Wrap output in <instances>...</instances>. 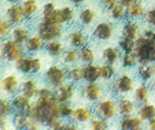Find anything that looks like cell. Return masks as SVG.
<instances>
[{"label": "cell", "instance_id": "ee69618b", "mask_svg": "<svg viewBox=\"0 0 155 130\" xmlns=\"http://www.w3.org/2000/svg\"><path fill=\"white\" fill-rule=\"evenodd\" d=\"M59 111H60V117H62V118H68V117L72 116L74 108L67 102H64V103H60Z\"/></svg>", "mask_w": 155, "mask_h": 130}, {"label": "cell", "instance_id": "1f68e13d", "mask_svg": "<svg viewBox=\"0 0 155 130\" xmlns=\"http://www.w3.org/2000/svg\"><path fill=\"white\" fill-rule=\"evenodd\" d=\"M56 9H57V7H56V4H55L54 2H47L46 4H44V6H42V11H41L42 20L51 22L52 19H53L55 12H56Z\"/></svg>", "mask_w": 155, "mask_h": 130}, {"label": "cell", "instance_id": "4dcf8cb0", "mask_svg": "<svg viewBox=\"0 0 155 130\" xmlns=\"http://www.w3.org/2000/svg\"><path fill=\"white\" fill-rule=\"evenodd\" d=\"M102 55H104V58L106 61L107 64H115L117 59L119 58V51L118 49L114 48V47H107L106 49L102 52Z\"/></svg>", "mask_w": 155, "mask_h": 130}, {"label": "cell", "instance_id": "7c38bea8", "mask_svg": "<svg viewBox=\"0 0 155 130\" xmlns=\"http://www.w3.org/2000/svg\"><path fill=\"white\" fill-rule=\"evenodd\" d=\"M12 104L18 111H24L27 112V114H29L32 107H33V103L30 101V99L22 94L15 97L12 101Z\"/></svg>", "mask_w": 155, "mask_h": 130}, {"label": "cell", "instance_id": "484cf974", "mask_svg": "<svg viewBox=\"0 0 155 130\" xmlns=\"http://www.w3.org/2000/svg\"><path fill=\"white\" fill-rule=\"evenodd\" d=\"M46 49L49 52L50 55L52 56H59L63 52V44L57 40H52L48 41L46 44Z\"/></svg>", "mask_w": 155, "mask_h": 130}, {"label": "cell", "instance_id": "2e32d148", "mask_svg": "<svg viewBox=\"0 0 155 130\" xmlns=\"http://www.w3.org/2000/svg\"><path fill=\"white\" fill-rule=\"evenodd\" d=\"M25 16L21 9V6L12 5L6 11V19L11 24H19L24 20Z\"/></svg>", "mask_w": 155, "mask_h": 130}, {"label": "cell", "instance_id": "4fadbf2b", "mask_svg": "<svg viewBox=\"0 0 155 130\" xmlns=\"http://www.w3.org/2000/svg\"><path fill=\"white\" fill-rule=\"evenodd\" d=\"M143 125V120L140 117H131L126 116L123 117L120 124V128L122 130H140Z\"/></svg>", "mask_w": 155, "mask_h": 130}, {"label": "cell", "instance_id": "74e56055", "mask_svg": "<svg viewBox=\"0 0 155 130\" xmlns=\"http://www.w3.org/2000/svg\"><path fill=\"white\" fill-rule=\"evenodd\" d=\"M137 62H139V61H137V57L134 51L126 52V53L124 54L123 58H122V65H123V67H125V68L134 67V65H137Z\"/></svg>", "mask_w": 155, "mask_h": 130}, {"label": "cell", "instance_id": "9f6ffc18", "mask_svg": "<svg viewBox=\"0 0 155 130\" xmlns=\"http://www.w3.org/2000/svg\"><path fill=\"white\" fill-rule=\"evenodd\" d=\"M137 0H119V2H121V3H123L124 5H126V6H129L130 4L132 3H134Z\"/></svg>", "mask_w": 155, "mask_h": 130}, {"label": "cell", "instance_id": "ac0fdd59", "mask_svg": "<svg viewBox=\"0 0 155 130\" xmlns=\"http://www.w3.org/2000/svg\"><path fill=\"white\" fill-rule=\"evenodd\" d=\"M38 87H37L36 82L32 79L24 81L21 86V94L29 99H32L38 94Z\"/></svg>", "mask_w": 155, "mask_h": 130}, {"label": "cell", "instance_id": "94428289", "mask_svg": "<svg viewBox=\"0 0 155 130\" xmlns=\"http://www.w3.org/2000/svg\"><path fill=\"white\" fill-rule=\"evenodd\" d=\"M154 87H155V84H154Z\"/></svg>", "mask_w": 155, "mask_h": 130}, {"label": "cell", "instance_id": "f35d334b", "mask_svg": "<svg viewBox=\"0 0 155 130\" xmlns=\"http://www.w3.org/2000/svg\"><path fill=\"white\" fill-rule=\"evenodd\" d=\"M115 75V68L112 64H106L101 67V77L106 80L111 79Z\"/></svg>", "mask_w": 155, "mask_h": 130}, {"label": "cell", "instance_id": "3957f363", "mask_svg": "<svg viewBox=\"0 0 155 130\" xmlns=\"http://www.w3.org/2000/svg\"><path fill=\"white\" fill-rule=\"evenodd\" d=\"M62 33H63L62 25L53 23V22L42 20L37 27V34L46 42L58 39L59 37L62 36Z\"/></svg>", "mask_w": 155, "mask_h": 130}, {"label": "cell", "instance_id": "44dd1931", "mask_svg": "<svg viewBox=\"0 0 155 130\" xmlns=\"http://www.w3.org/2000/svg\"><path fill=\"white\" fill-rule=\"evenodd\" d=\"M71 117L76 122L84 123V122H87L91 119V111H90L88 107H84V106L77 107V108L74 109Z\"/></svg>", "mask_w": 155, "mask_h": 130}, {"label": "cell", "instance_id": "83f0119b", "mask_svg": "<svg viewBox=\"0 0 155 130\" xmlns=\"http://www.w3.org/2000/svg\"><path fill=\"white\" fill-rule=\"evenodd\" d=\"M110 14L113 19L119 20L123 19L127 15V6L124 5L121 2H117L115 5L110 9Z\"/></svg>", "mask_w": 155, "mask_h": 130}, {"label": "cell", "instance_id": "f1b7e54d", "mask_svg": "<svg viewBox=\"0 0 155 130\" xmlns=\"http://www.w3.org/2000/svg\"><path fill=\"white\" fill-rule=\"evenodd\" d=\"M145 15V7L141 2L136 1L134 3L127 6V16L131 18H140Z\"/></svg>", "mask_w": 155, "mask_h": 130}, {"label": "cell", "instance_id": "816d5d0a", "mask_svg": "<svg viewBox=\"0 0 155 130\" xmlns=\"http://www.w3.org/2000/svg\"><path fill=\"white\" fill-rule=\"evenodd\" d=\"M144 36L146 37H148V39L155 40V30H153V29H147V30L145 31Z\"/></svg>", "mask_w": 155, "mask_h": 130}, {"label": "cell", "instance_id": "7bdbcfd3", "mask_svg": "<svg viewBox=\"0 0 155 130\" xmlns=\"http://www.w3.org/2000/svg\"><path fill=\"white\" fill-rule=\"evenodd\" d=\"M60 118H61V117H59V116H55L53 118H51L50 121L48 122V124H47V126L53 130H62L65 123H63V121L60 120Z\"/></svg>", "mask_w": 155, "mask_h": 130}, {"label": "cell", "instance_id": "ab89813d", "mask_svg": "<svg viewBox=\"0 0 155 130\" xmlns=\"http://www.w3.org/2000/svg\"><path fill=\"white\" fill-rule=\"evenodd\" d=\"M80 57V53L74 49H69L64 53L63 55V59L66 64H74Z\"/></svg>", "mask_w": 155, "mask_h": 130}, {"label": "cell", "instance_id": "f5cc1de1", "mask_svg": "<svg viewBox=\"0 0 155 130\" xmlns=\"http://www.w3.org/2000/svg\"><path fill=\"white\" fill-rule=\"evenodd\" d=\"M78 126L76 124H64L62 130H77Z\"/></svg>", "mask_w": 155, "mask_h": 130}, {"label": "cell", "instance_id": "d4e9b609", "mask_svg": "<svg viewBox=\"0 0 155 130\" xmlns=\"http://www.w3.org/2000/svg\"><path fill=\"white\" fill-rule=\"evenodd\" d=\"M117 106H118V111L123 117L130 116L134 111V102L128 98L121 99Z\"/></svg>", "mask_w": 155, "mask_h": 130}, {"label": "cell", "instance_id": "603a6c76", "mask_svg": "<svg viewBox=\"0 0 155 130\" xmlns=\"http://www.w3.org/2000/svg\"><path fill=\"white\" fill-rule=\"evenodd\" d=\"M44 47V40L38 34L30 37L25 43V48L30 52H35Z\"/></svg>", "mask_w": 155, "mask_h": 130}, {"label": "cell", "instance_id": "c3c4849f", "mask_svg": "<svg viewBox=\"0 0 155 130\" xmlns=\"http://www.w3.org/2000/svg\"><path fill=\"white\" fill-rule=\"evenodd\" d=\"M11 30L8 21H1L0 22V36L1 37H5Z\"/></svg>", "mask_w": 155, "mask_h": 130}, {"label": "cell", "instance_id": "60d3db41", "mask_svg": "<svg viewBox=\"0 0 155 130\" xmlns=\"http://www.w3.org/2000/svg\"><path fill=\"white\" fill-rule=\"evenodd\" d=\"M119 46L121 47V49L123 50L124 52H132L134 49V40H130L128 37H124L121 39L119 41Z\"/></svg>", "mask_w": 155, "mask_h": 130}, {"label": "cell", "instance_id": "bcb514c9", "mask_svg": "<svg viewBox=\"0 0 155 130\" xmlns=\"http://www.w3.org/2000/svg\"><path fill=\"white\" fill-rule=\"evenodd\" d=\"M145 21L151 26H155V7L150 9L145 12Z\"/></svg>", "mask_w": 155, "mask_h": 130}, {"label": "cell", "instance_id": "9c48e42d", "mask_svg": "<svg viewBox=\"0 0 155 130\" xmlns=\"http://www.w3.org/2000/svg\"><path fill=\"white\" fill-rule=\"evenodd\" d=\"M74 18V9L71 6H64L62 9H57L51 22L57 24H65L71 22Z\"/></svg>", "mask_w": 155, "mask_h": 130}, {"label": "cell", "instance_id": "681fc988", "mask_svg": "<svg viewBox=\"0 0 155 130\" xmlns=\"http://www.w3.org/2000/svg\"><path fill=\"white\" fill-rule=\"evenodd\" d=\"M54 92L52 89L48 86H44L38 90V97H45V98H49V97H53Z\"/></svg>", "mask_w": 155, "mask_h": 130}, {"label": "cell", "instance_id": "e575fe53", "mask_svg": "<svg viewBox=\"0 0 155 130\" xmlns=\"http://www.w3.org/2000/svg\"><path fill=\"white\" fill-rule=\"evenodd\" d=\"M68 77L71 79L72 81L74 82H79V81H82L83 79H85V72H84V68L82 67H79V66H76V67H72V68L69 69L68 73Z\"/></svg>", "mask_w": 155, "mask_h": 130}, {"label": "cell", "instance_id": "ba28073f", "mask_svg": "<svg viewBox=\"0 0 155 130\" xmlns=\"http://www.w3.org/2000/svg\"><path fill=\"white\" fill-rule=\"evenodd\" d=\"M113 87L118 93H127L134 89V80L128 74H123L115 79Z\"/></svg>", "mask_w": 155, "mask_h": 130}, {"label": "cell", "instance_id": "5bb4252c", "mask_svg": "<svg viewBox=\"0 0 155 130\" xmlns=\"http://www.w3.org/2000/svg\"><path fill=\"white\" fill-rule=\"evenodd\" d=\"M83 94L90 101H97L101 97V89L95 82H88L84 86Z\"/></svg>", "mask_w": 155, "mask_h": 130}, {"label": "cell", "instance_id": "6f0895ef", "mask_svg": "<svg viewBox=\"0 0 155 130\" xmlns=\"http://www.w3.org/2000/svg\"><path fill=\"white\" fill-rule=\"evenodd\" d=\"M71 2H74V3H76V4H79V3H81V2H84L85 0H71Z\"/></svg>", "mask_w": 155, "mask_h": 130}, {"label": "cell", "instance_id": "30bf717a", "mask_svg": "<svg viewBox=\"0 0 155 130\" xmlns=\"http://www.w3.org/2000/svg\"><path fill=\"white\" fill-rule=\"evenodd\" d=\"M34 119H32L27 112L18 111L14 114L12 123L17 129H30V126L33 123Z\"/></svg>", "mask_w": 155, "mask_h": 130}, {"label": "cell", "instance_id": "836d02e7", "mask_svg": "<svg viewBox=\"0 0 155 130\" xmlns=\"http://www.w3.org/2000/svg\"><path fill=\"white\" fill-rule=\"evenodd\" d=\"M149 90L146 86H137L134 91V99L140 103H145L149 99Z\"/></svg>", "mask_w": 155, "mask_h": 130}, {"label": "cell", "instance_id": "7dc6e473", "mask_svg": "<svg viewBox=\"0 0 155 130\" xmlns=\"http://www.w3.org/2000/svg\"><path fill=\"white\" fill-rule=\"evenodd\" d=\"M41 69V61L38 57L31 58V73H37Z\"/></svg>", "mask_w": 155, "mask_h": 130}, {"label": "cell", "instance_id": "d590c367", "mask_svg": "<svg viewBox=\"0 0 155 130\" xmlns=\"http://www.w3.org/2000/svg\"><path fill=\"white\" fill-rule=\"evenodd\" d=\"M154 74L153 67H151L149 64H141L139 67V75L143 80H149L152 78Z\"/></svg>", "mask_w": 155, "mask_h": 130}, {"label": "cell", "instance_id": "277c9868", "mask_svg": "<svg viewBox=\"0 0 155 130\" xmlns=\"http://www.w3.org/2000/svg\"><path fill=\"white\" fill-rule=\"evenodd\" d=\"M24 54V48L22 44L15 42L14 40H7L1 46V56L6 61H16Z\"/></svg>", "mask_w": 155, "mask_h": 130}, {"label": "cell", "instance_id": "52a82bcc", "mask_svg": "<svg viewBox=\"0 0 155 130\" xmlns=\"http://www.w3.org/2000/svg\"><path fill=\"white\" fill-rule=\"evenodd\" d=\"M74 89L72 84H61V86H57L56 90L54 91V97L59 103H64V102H68L74 96Z\"/></svg>", "mask_w": 155, "mask_h": 130}, {"label": "cell", "instance_id": "6da1fadb", "mask_svg": "<svg viewBox=\"0 0 155 130\" xmlns=\"http://www.w3.org/2000/svg\"><path fill=\"white\" fill-rule=\"evenodd\" d=\"M59 107L60 103L55 99L54 96L49 98L38 97L28 114L41 124L47 125L51 118L55 116L60 117Z\"/></svg>", "mask_w": 155, "mask_h": 130}, {"label": "cell", "instance_id": "8d00e7d4", "mask_svg": "<svg viewBox=\"0 0 155 130\" xmlns=\"http://www.w3.org/2000/svg\"><path fill=\"white\" fill-rule=\"evenodd\" d=\"M94 18H95V12L91 9H84L80 14V20L85 25L91 24L94 21Z\"/></svg>", "mask_w": 155, "mask_h": 130}, {"label": "cell", "instance_id": "8992f818", "mask_svg": "<svg viewBox=\"0 0 155 130\" xmlns=\"http://www.w3.org/2000/svg\"><path fill=\"white\" fill-rule=\"evenodd\" d=\"M118 111L115 102L111 99H106L99 102L96 106V114L104 120H110L114 118Z\"/></svg>", "mask_w": 155, "mask_h": 130}, {"label": "cell", "instance_id": "8fae6325", "mask_svg": "<svg viewBox=\"0 0 155 130\" xmlns=\"http://www.w3.org/2000/svg\"><path fill=\"white\" fill-rule=\"evenodd\" d=\"M112 34H113V27L107 22H101V23L97 24L93 30V36L101 41L109 40L112 37Z\"/></svg>", "mask_w": 155, "mask_h": 130}, {"label": "cell", "instance_id": "9a60e30c", "mask_svg": "<svg viewBox=\"0 0 155 130\" xmlns=\"http://www.w3.org/2000/svg\"><path fill=\"white\" fill-rule=\"evenodd\" d=\"M19 86V81L16 75H6L5 77H3L1 81V89L3 92H5L6 94H14L17 91Z\"/></svg>", "mask_w": 155, "mask_h": 130}, {"label": "cell", "instance_id": "e0dca14e", "mask_svg": "<svg viewBox=\"0 0 155 130\" xmlns=\"http://www.w3.org/2000/svg\"><path fill=\"white\" fill-rule=\"evenodd\" d=\"M68 43L74 48H83L87 44V37L80 30L72 31L68 34Z\"/></svg>", "mask_w": 155, "mask_h": 130}, {"label": "cell", "instance_id": "680465c9", "mask_svg": "<svg viewBox=\"0 0 155 130\" xmlns=\"http://www.w3.org/2000/svg\"><path fill=\"white\" fill-rule=\"evenodd\" d=\"M7 1H11V2H15V1H17V0H7Z\"/></svg>", "mask_w": 155, "mask_h": 130}, {"label": "cell", "instance_id": "ffe728a7", "mask_svg": "<svg viewBox=\"0 0 155 130\" xmlns=\"http://www.w3.org/2000/svg\"><path fill=\"white\" fill-rule=\"evenodd\" d=\"M84 72L85 80L88 82H95L101 77V67L95 65L87 64V66L84 67Z\"/></svg>", "mask_w": 155, "mask_h": 130}, {"label": "cell", "instance_id": "4316f807", "mask_svg": "<svg viewBox=\"0 0 155 130\" xmlns=\"http://www.w3.org/2000/svg\"><path fill=\"white\" fill-rule=\"evenodd\" d=\"M137 114L143 121H149L155 117V106L153 104H144L140 107Z\"/></svg>", "mask_w": 155, "mask_h": 130}, {"label": "cell", "instance_id": "7a4b0ae2", "mask_svg": "<svg viewBox=\"0 0 155 130\" xmlns=\"http://www.w3.org/2000/svg\"><path fill=\"white\" fill-rule=\"evenodd\" d=\"M134 52L140 64H150L155 61V40L148 39L145 36L134 41Z\"/></svg>", "mask_w": 155, "mask_h": 130}, {"label": "cell", "instance_id": "f6af8a7d", "mask_svg": "<svg viewBox=\"0 0 155 130\" xmlns=\"http://www.w3.org/2000/svg\"><path fill=\"white\" fill-rule=\"evenodd\" d=\"M12 106V104L9 103L6 99L2 98L0 100V114H1V117H6L11 112Z\"/></svg>", "mask_w": 155, "mask_h": 130}, {"label": "cell", "instance_id": "cb8c5ba5", "mask_svg": "<svg viewBox=\"0 0 155 130\" xmlns=\"http://www.w3.org/2000/svg\"><path fill=\"white\" fill-rule=\"evenodd\" d=\"M20 6H21L24 16L27 18L32 17L38 9V3L36 0H24Z\"/></svg>", "mask_w": 155, "mask_h": 130}, {"label": "cell", "instance_id": "91938a15", "mask_svg": "<svg viewBox=\"0 0 155 130\" xmlns=\"http://www.w3.org/2000/svg\"><path fill=\"white\" fill-rule=\"evenodd\" d=\"M153 70H154V74H155V64H154V66H153Z\"/></svg>", "mask_w": 155, "mask_h": 130}, {"label": "cell", "instance_id": "b9f144b4", "mask_svg": "<svg viewBox=\"0 0 155 130\" xmlns=\"http://www.w3.org/2000/svg\"><path fill=\"white\" fill-rule=\"evenodd\" d=\"M90 127L92 130H106L107 123L106 120L98 117V118H93L90 122Z\"/></svg>", "mask_w": 155, "mask_h": 130}, {"label": "cell", "instance_id": "5b68a950", "mask_svg": "<svg viewBox=\"0 0 155 130\" xmlns=\"http://www.w3.org/2000/svg\"><path fill=\"white\" fill-rule=\"evenodd\" d=\"M67 76L66 71L61 67L53 65L47 70L46 72V79L52 86H59L64 83Z\"/></svg>", "mask_w": 155, "mask_h": 130}, {"label": "cell", "instance_id": "d6986e66", "mask_svg": "<svg viewBox=\"0 0 155 130\" xmlns=\"http://www.w3.org/2000/svg\"><path fill=\"white\" fill-rule=\"evenodd\" d=\"M122 33H123L124 37H128V39L136 41L137 39L140 37V26L136 22H126L123 26Z\"/></svg>", "mask_w": 155, "mask_h": 130}, {"label": "cell", "instance_id": "7402d4cb", "mask_svg": "<svg viewBox=\"0 0 155 130\" xmlns=\"http://www.w3.org/2000/svg\"><path fill=\"white\" fill-rule=\"evenodd\" d=\"M29 34H30V32L26 27L19 26V27H16V28L12 30V39L19 44H24V43H26V41L29 39Z\"/></svg>", "mask_w": 155, "mask_h": 130}, {"label": "cell", "instance_id": "d6a6232c", "mask_svg": "<svg viewBox=\"0 0 155 130\" xmlns=\"http://www.w3.org/2000/svg\"><path fill=\"white\" fill-rule=\"evenodd\" d=\"M80 53V58L82 59L84 62L86 64H92L95 59V54H94V51L91 47L89 46H85L83 48H81V51L79 52Z\"/></svg>", "mask_w": 155, "mask_h": 130}, {"label": "cell", "instance_id": "f546056e", "mask_svg": "<svg viewBox=\"0 0 155 130\" xmlns=\"http://www.w3.org/2000/svg\"><path fill=\"white\" fill-rule=\"evenodd\" d=\"M16 68L23 74L31 73V58L22 56L18 61H16Z\"/></svg>", "mask_w": 155, "mask_h": 130}, {"label": "cell", "instance_id": "11a10c76", "mask_svg": "<svg viewBox=\"0 0 155 130\" xmlns=\"http://www.w3.org/2000/svg\"><path fill=\"white\" fill-rule=\"evenodd\" d=\"M6 117H1L0 119V127L1 129H5L6 128Z\"/></svg>", "mask_w": 155, "mask_h": 130}, {"label": "cell", "instance_id": "f907efd6", "mask_svg": "<svg viewBox=\"0 0 155 130\" xmlns=\"http://www.w3.org/2000/svg\"><path fill=\"white\" fill-rule=\"evenodd\" d=\"M117 1H118V0H101L102 4H104V6H107L109 9H111L112 7L117 3Z\"/></svg>", "mask_w": 155, "mask_h": 130}, {"label": "cell", "instance_id": "db71d44e", "mask_svg": "<svg viewBox=\"0 0 155 130\" xmlns=\"http://www.w3.org/2000/svg\"><path fill=\"white\" fill-rule=\"evenodd\" d=\"M148 128L150 130H155V117L148 121Z\"/></svg>", "mask_w": 155, "mask_h": 130}]
</instances>
